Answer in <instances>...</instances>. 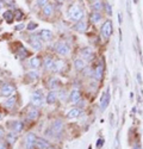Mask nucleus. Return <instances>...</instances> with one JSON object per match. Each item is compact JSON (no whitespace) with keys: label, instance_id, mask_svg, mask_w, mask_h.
I'll list each match as a JSON object with an SVG mask.
<instances>
[{"label":"nucleus","instance_id":"nucleus-1","mask_svg":"<svg viewBox=\"0 0 143 149\" xmlns=\"http://www.w3.org/2000/svg\"><path fill=\"white\" fill-rule=\"evenodd\" d=\"M68 18L72 22H79L83 18V10L79 4H73L68 10Z\"/></svg>","mask_w":143,"mask_h":149},{"label":"nucleus","instance_id":"nucleus-2","mask_svg":"<svg viewBox=\"0 0 143 149\" xmlns=\"http://www.w3.org/2000/svg\"><path fill=\"white\" fill-rule=\"evenodd\" d=\"M31 105L33 107H40L43 105V91L37 90L35 91L31 95Z\"/></svg>","mask_w":143,"mask_h":149},{"label":"nucleus","instance_id":"nucleus-3","mask_svg":"<svg viewBox=\"0 0 143 149\" xmlns=\"http://www.w3.org/2000/svg\"><path fill=\"white\" fill-rule=\"evenodd\" d=\"M55 52L58 54V55H61V56H66L69 54V47L66 42L63 41H58L56 44H55Z\"/></svg>","mask_w":143,"mask_h":149},{"label":"nucleus","instance_id":"nucleus-4","mask_svg":"<svg viewBox=\"0 0 143 149\" xmlns=\"http://www.w3.org/2000/svg\"><path fill=\"white\" fill-rule=\"evenodd\" d=\"M15 93V86L11 84H4L0 86V95L4 97H11Z\"/></svg>","mask_w":143,"mask_h":149},{"label":"nucleus","instance_id":"nucleus-5","mask_svg":"<svg viewBox=\"0 0 143 149\" xmlns=\"http://www.w3.org/2000/svg\"><path fill=\"white\" fill-rule=\"evenodd\" d=\"M101 33L105 38H109L112 33V22L110 19H107L104 22V24L101 25Z\"/></svg>","mask_w":143,"mask_h":149},{"label":"nucleus","instance_id":"nucleus-6","mask_svg":"<svg viewBox=\"0 0 143 149\" xmlns=\"http://www.w3.org/2000/svg\"><path fill=\"white\" fill-rule=\"evenodd\" d=\"M109 104H110V91L107 90V91L101 95V98H100V102H99V109H100L101 111H104L107 106H109Z\"/></svg>","mask_w":143,"mask_h":149},{"label":"nucleus","instance_id":"nucleus-7","mask_svg":"<svg viewBox=\"0 0 143 149\" xmlns=\"http://www.w3.org/2000/svg\"><path fill=\"white\" fill-rule=\"evenodd\" d=\"M29 42H30V45L32 47L33 50L38 52V50H41V49H42V41L40 40L38 36H30Z\"/></svg>","mask_w":143,"mask_h":149},{"label":"nucleus","instance_id":"nucleus-8","mask_svg":"<svg viewBox=\"0 0 143 149\" xmlns=\"http://www.w3.org/2000/svg\"><path fill=\"white\" fill-rule=\"evenodd\" d=\"M40 37V40L43 41V42H49L51 38H53V32L50 30H47V29H43L40 31V33L37 35Z\"/></svg>","mask_w":143,"mask_h":149},{"label":"nucleus","instance_id":"nucleus-9","mask_svg":"<svg viewBox=\"0 0 143 149\" xmlns=\"http://www.w3.org/2000/svg\"><path fill=\"white\" fill-rule=\"evenodd\" d=\"M50 144L47 140L42 139V137H37L35 142V148L36 149H49Z\"/></svg>","mask_w":143,"mask_h":149},{"label":"nucleus","instance_id":"nucleus-10","mask_svg":"<svg viewBox=\"0 0 143 149\" xmlns=\"http://www.w3.org/2000/svg\"><path fill=\"white\" fill-rule=\"evenodd\" d=\"M81 56H82V60H86V61H91L93 58V52H92V49L90 47H86V48H83L81 49Z\"/></svg>","mask_w":143,"mask_h":149},{"label":"nucleus","instance_id":"nucleus-11","mask_svg":"<svg viewBox=\"0 0 143 149\" xmlns=\"http://www.w3.org/2000/svg\"><path fill=\"white\" fill-rule=\"evenodd\" d=\"M36 135L35 134H29L25 139V148L26 149H33L35 147V142H36Z\"/></svg>","mask_w":143,"mask_h":149},{"label":"nucleus","instance_id":"nucleus-12","mask_svg":"<svg viewBox=\"0 0 143 149\" xmlns=\"http://www.w3.org/2000/svg\"><path fill=\"white\" fill-rule=\"evenodd\" d=\"M80 115H81L80 109L74 107V109H70V110L68 111V113H67V118H69V119H75V118H78Z\"/></svg>","mask_w":143,"mask_h":149},{"label":"nucleus","instance_id":"nucleus-13","mask_svg":"<svg viewBox=\"0 0 143 149\" xmlns=\"http://www.w3.org/2000/svg\"><path fill=\"white\" fill-rule=\"evenodd\" d=\"M10 127L13 130V132H20L23 130V123L19 120H15V122H10Z\"/></svg>","mask_w":143,"mask_h":149},{"label":"nucleus","instance_id":"nucleus-14","mask_svg":"<svg viewBox=\"0 0 143 149\" xmlns=\"http://www.w3.org/2000/svg\"><path fill=\"white\" fill-rule=\"evenodd\" d=\"M80 98H81V93L79 90H73L69 94V99L72 103H78L80 100Z\"/></svg>","mask_w":143,"mask_h":149},{"label":"nucleus","instance_id":"nucleus-15","mask_svg":"<svg viewBox=\"0 0 143 149\" xmlns=\"http://www.w3.org/2000/svg\"><path fill=\"white\" fill-rule=\"evenodd\" d=\"M65 65H66V62L63 60H56V61H54V65H53V69L51 70H54V72H61L62 68L65 67Z\"/></svg>","mask_w":143,"mask_h":149},{"label":"nucleus","instance_id":"nucleus-16","mask_svg":"<svg viewBox=\"0 0 143 149\" xmlns=\"http://www.w3.org/2000/svg\"><path fill=\"white\" fill-rule=\"evenodd\" d=\"M29 66H30L32 69L40 68V66H41V60H40V57H37V56L31 57L30 61H29Z\"/></svg>","mask_w":143,"mask_h":149},{"label":"nucleus","instance_id":"nucleus-17","mask_svg":"<svg viewBox=\"0 0 143 149\" xmlns=\"http://www.w3.org/2000/svg\"><path fill=\"white\" fill-rule=\"evenodd\" d=\"M90 19L93 24H98L101 22L103 17H101V13L100 12H92V13L90 15Z\"/></svg>","mask_w":143,"mask_h":149},{"label":"nucleus","instance_id":"nucleus-18","mask_svg":"<svg viewBox=\"0 0 143 149\" xmlns=\"http://www.w3.org/2000/svg\"><path fill=\"white\" fill-rule=\"evenodd\" d=\"M104 75V66L103 65H98L97 68L94 69V78L97 80H101Z\"/></svg>","mask_w":143,"mask_h":149},{"label":"nucleus","instance_id":"nucleus-19","mask_svg":"<svg viewBox=\"0 0 143 149\" xmlns=\"http://www.w3.org/2000/svg\"><path fill=\"white\" fill-rule=\"evenodd\" d=\"M74 66H75V69L76 70H83L85 69V67H86V62H85V60H82V58H76L75 61H74Z\"/></svg>","mask_w":143,"mask_h":149},{"label":"nucleus","instance_id":"nucleus-20","mask_svg":"<svg viewBox=\"0 0 143 149\" xmlns=\"http://www.w3.org/2000/svg\"><path fill=\"white\" fill-rule=\"evenodd\" d=\"M56 100H57V94H56L55 91H51V92L48 93V95H47V103L48 104H50V105L55 104Z\"/></svg>","mask_w":143,"mask_h":149},{"label":"nucleus","instance_id":"nucleus-21","mask_svg":"<svg viewBox=\"0 0 143 149\" xmlns=\"http://www.w3.org/2000/svg\"><path fill=\"white\" fill-rule=\"evenodd\" d=\"M73 29L75 31H78V32H83L86 30V23L83 20H79V22H76V24L73 26Z\"/></svg>","mask_w":143,"mask_h":149},{"label":"nucleus","instance_id":"nucleus-22","mask_svg":"<svg viewBox=\"0 0 143 149\" xmlns=\"http://www.w3.org/2000/svg\"><path fill=\"white\" fill-rule=\"evenodd\" d=\"M53 65H54V60L51 57L48 56V57H45L43 60V66H44V68L47 70H51L53 69Z\"/></svg>","mask_w":143,"mask_h":149},{"label":"nucleus","instance_id":"nucleus-23","mask_svg":"<svg viewBox=\"0 0 143 149\" xmlns=\"http://www.w3.org/2000/svg\"><path fill=\"white\" fill-rule=\"evenodd\" d=\"M53 12H54V5L51 4H48L43 7V15L47 17H50L53 15Z\"/></svg>","mask_w":143,"mask_h":149},{"label":"nucleus","instance_id":"nucleus-24","mask_svg":"<svg viewBox=\"0 0 143 149\" xmlns=\"http://www.w3.org/2000/svg\"><path fill=\"white\" fill-rule=\"evenodd\" d=\"M62 127H63V124H62L61 120H55V122L53 123V125H51V129H53L54 132L58 134L60 131L62 130Z\"/></svg>","mask_w":143,"mask_h":149},{"label":"nucleus","instance_id":"nucleus-25","mask_svg":"<svg viewBox=\"0 0 143 149\" xmlns=\"http://www.w3.org/2000/svg\"><path fill=\"white\" fill-rule=\"evenodd\" d=\"M40 116V112L36 109H30L29 112H28V118L31 119V120H36Z\"/></svg>","mask_w":143,"mask_h":149},{"label":"nucleus","instance_id":"nucleus-26","mask_svg":"<svg viewBox=\"0 0 143 149\" xmlns=\"http://www.w3.org/2000/svg\"><path fill=\"white\" fill-rule=\"evenodd\" d=\"M15 105H16V97H15V95L8 97V99L5 102V107H7V109H13Z\"/></svg>","mask_w":143,"mask_h":149},{"label":"nucleus","instance_id":"nucleus-27","mask_svg":"<svg viewBox=\"0 0 143 149\" xmlns=\"http://www.w3.org/2000/svg\"><path fill=\"white\" fill-rule=\"evenodd\" d=\"M91 6L94 10V12H100V10L104 8V4L101 3V0H95L94 3H92Z\"/></svg>","mask_w":143,"mask_h":149},{"label":"nucleus","instance_id":"nucleus-28","mask_svg":"<svg viewBox=\"0 0 143 149\" xmlns=\"http://www.w3.org/2000/svg\"><path fill=\"white\" fill-rule=\"evenodd\" d=\"M17 55H18L20 58H26V57L29 56V52H28V49H26V48L20 47V48H19V50L17 52Z\"/></svg>","mask_w":143,"mask_h":149},{"label":"nucleus","instance_id":"nucleus-29","mask_svg":"<svg viewBox=\"0 0 143 149\" xmlns=\"http://www.w3.org/2000/svg\"><path fill=\"white\" fill-rule=\"evenodd\" d=\"M49 87H50L53 91L56 90V88H58V87H60V81H58L56 78H51L50 81H49Z\"/></svg>","mask_w":143,"mask_h":149},{"label":"nucleus","instance_id":"nucleus-30","mask_svg":"<svg viewBox=\"0 0 143 149\" xmlns=\"http://www.w3.org/2000/svg\"><path fill=\"white\" fill-rule=\"evenodd\" d=\"M3 16H4V18L6 19V22H7V23H12V20L15 19L13 12H12V11H5Z\"/></svg>","mask_w":143,"mask_h":149},{"label":"nucleus","instance_id":"nucleus-31","mask_svg":"<svg viewBox=\"0 0 143 149\" xmlns=\"http://www.w3.org/2000/svg\"><path fill=\"white\" fill-rule=\"evenodd\" d=\"M26 77H28L31 81H36V80L38 79V73L35 72V70H31V72H29V73L26 74Z\"/></svg>","mask_w":143,"mask_h":149},{"label":"nucleus","instance_id":"nucleus-32","mask_svg":"<svg viewBox=\"0 0 143 149\" xmlns=\"http://www.w3.org/2000/svg\"><path fill=\"white\" fill-rule=\"evenodd\" d=\"M13 16H15V19H17V20H20V19L24 17V13L22 12V10H19V8H16V10H15V12H13Z\"/></svg>","mask_w":143,"mask_h":149},{"label":"nucleus","instance_id":"nucleus-33","mask_svg":"<svg viewBox=\"0 0 143 149\" xmlns=\"http://www.w3.org/2000/svg\"><path fill=\"white\" fill-rule=\"evenodd\" d=\"M104 8H105V11H106L107 15L112 16V7H111V5H110L109 3H105V4H104Z\"/></svg>","mask_w":143,"mask_h":149},{"label":"nucleus","instance_id":"nucleus-34","mask_svg":"<svg viewBox=\"0 0 143 149\" xmlns=\"http://www.w3.org/2000/svg\"><path fill=\"white\" fill-rule=\"evenodd\" d=\"M16 135H15V132H10L8 135H7V142H10V143H13L15 141H16Z\"/></svg>","mask_w":143,"mask_h":149},{"label":"nucleus","instance_id":"nucleus-35","mask_svg":"<svg viewBox=\"0 0 143 149\" xmlns=\"http://www.w3.org/2000/svg\"><path fill=\"white\" fill-rule=\"evenodd\" d=\"M36 4H37L38 6H41V7H44L45 5L49 4V0H36Z\"/></svg>","mask_w":143,"mask_h":149},{"label":"nucleus","instance_id":"nucleus-36","mask_svg":"<svg viewBox=\"0 0 143 149\" xmlns=\"http://www.w3.org/2000/svg\"><path fill=\"white\" fill-rule=\"evenodd\" d=\"M36 28H37V23H33V22H30L28 24V26H26V29L30 30V31H33Z\"/></svg>","mask_w":143,"mask_h":149},{"label":"nucleus","instance_id":"nucleus-37","mask_svg":"<svg viewBox=\"0 0 143 149\" xmlns=\"http://www.w3.org/2000/svg\"><path fill=\"white\" fill-rule=\"evenodd\" d=\"M1 3L7 5V6H13L15 5V0H1Z\"/></svg>","mask_w":143,"mask_h":149},{"label":"nucleus","instance_id":"nucleus-38","mask_svg":"<svg viewBox=\"0 0 143 149\" xmlns=\"http://www.w3.org/2000/svg\"><path fill=\"white\" fill-rule=\"evenodd\" d=\"M4 136H5V130L1 127H0V139H3Z\"/></svg>","mask_w":143,"mask_h":149},{"label":"nucleus","instance_id":"nucleus-39","mask_svg":"<svg viewBox=\"0 0 143 149\" xmlns=\"http://www.w3.org/2000/svg\"><path fill=\"white\" fill-rule=\"evenodd\" d=\"M0 149H7V148H6V146H5V143H4V142H0Z\"/></svg>","mask_w":143,"mask_h":149},{"label":"nucleus","instance_id":"nucleus-40","mask_svg":"<svg viewBox=\"0 0 143 149\" xmlns=\"http://www.w3.org/2000/svg\"><path fill=\"white\" fill-rule=\"evenodd\" d=\"M103 142H104V140H99V141H98L97 147H98V148H99V147H101V146H103Z\"/></svg>","mask_w":143,"mask_h":149},{"label":"nucleus","instance_id":"nucleus-41","mask_svg":"<svg viewBox=\"0 0 143 149\" xmlns=\"http://www.w3.org/2000/svg\"><path fill=\"white\" fill-rule=\"evenodd\" d=\"M24 28V24H20V25H18L17 28H16V30H22Z\"/></svg>","mask_w":143,"mask_h":149},{"label":"nucleus","instance_id":"nucleus-42","mask_svg":"<svg viewBox=\"0 0 143 149\" xmlns=\"http://www.w3.org/2000/svg\"><path fill=\"white\" fill-rule=\"evenodd\" d=\"M137 80L140 81V84H142V79H141V75H140V74H138V75H137Z\"/></svg>","mask_w":143,"mask_h":149},{"label":"nucleus","instance_id":"nucleus-43","mask_svg":"<svg viewBox=\"0 0 143 149\" xmlns=\"http://www.w3.org/2000/svg\"><path fill=\"white\" fill-rule=\"evenodd\" d=\"M133 149H141V147H140V146H135Z\"/></svg>","mask_w":143,"mask_h":149},{"label":"nucleus","instance_id":"nucleus-44","mask_svg":"<svg viewBox=\"0 0 143 149\" xmlns=\"http://www.w3.org/2000/svg\"><path fill=\"white\" fill-rule=\"evenodd\" d=\"M88 1H91V3H94V1H95V0H88Z\"/></svg>","mask_w":143,"mask_h":149},{"label":"nucleus","instance_id":"nucleus-45","mask_svg":"<svg viewBox=\"0 0 143 149\" xmlns=\"http://www.w3.org/2000/svg\"><path fill=\"white\" fill-rule=\"evenodd\" d=\"M0 119H1V115H0Z\"/></svg>","mask_w":143,"mask_h":149},{"label":"nucleus","instance_id":"nucleus-46","mask_svg":"<svg viewBox=\"0 0 143 149\" xmlns=\"http://www.w3.org/2000/svg\"><path fill=\"white\" fill-rule=\"evenodd\" d=\"M135 3H137V0H135Z\"/></svg>","mask_w":143,"mask_h":149}]
</instances>
